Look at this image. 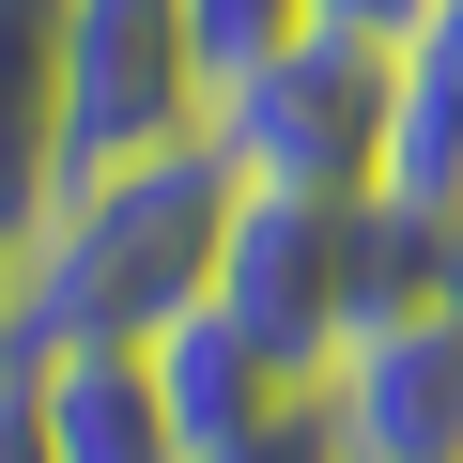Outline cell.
<instances>
[{
  "instance_id": "7c38bea8",
  "label": "cell",
  "mask_w": 463,
  "mask_h": 463,
  "mask_svg": "<svg viewBox=\"0 0 463 463\" xmlns=\"http://www.w3.org/2000/svg\"><path fill=\"white\" fill-rule=\"evenodd\" d=\"M0 463H62V448H47V371H32L16 340H0Z\"/></svg>"
},
{
  "instance_id": "8992f818",
  "label": "cell",
  "mask_w": 463,
  "mask_h": 463,
  "mask_svg": "<svg viewBox=\"0 0 463 463\" xmlns=\"http://www.w3.org/2000/svg\"><path fill=\"white\" fill-rule=\"evenodd\" d=\"M32 371H47V448L62 463H201L139 340H78V355H32Z\"/></svg>"
},
{
  "instance_id": "3957f363",
  "label": "cell",
  "mask_w": 463,
  "mask_h": 463,
  "mask_svg": "<svg viewBox=\"0 0 463 463\" xmlns=\"http://www.w3.org/2000/svg\"><path fill=\"white\" fill-rule=\"evenodd\" d=\"M201 139L232 185H325V201H371L386 155H402V78L371 32H279L263 62H232L201 93Z\"/></svg>"
},
{
  "instance_id": "5bb4252c",
  "label": "cell",
  "mask_w": 463,
  "mask_h": 463,
  "mask_svg": "<svg viewBox=\"0 0 463 463\" xmlns=\"http://www.w3.org/2000/svg\"><path fill=\"white\" fill-rule=\"evenodd\" d=\"M432 294H448V309H463V216H448V263H432Z\"/></svg>"
},
{
  "instance_id": "5b68a950",
  "label": "cell",
  "mask_w": 463,
  "mask_h": 463,
  "mask_svg": "<svg viewBox=\"0 0 463 463\" xmlns=\"http://www.w3.org/2000/svg\"><path fill=\"white\" fill-rule=\"evenodd\" d=\"M325 417H340V463H463V309L448 294L371 309L325 355Z\"/></svg>"
},
{
  "instance_id": "7a4b0ae2",
  "label": "cell",
  "mask_w": 463,
  "mask_h": 463,
  "mask_svg": "<svg viewBox=\"0 0 463 463\" xmlns=\"http://www.w3.org/2000/svg\"><path fill=\"white\" fill-rule=\"evenodd\" d=\"M448 263V216L432 201H325V185H248L216 232V309L248 325L294 386H325V355L371 325V309H417Z\"/></svg>"
},
{
  "instance_id": "52a82bcc",
  "label": "cell",
  "mask_w": 463,
  "mask_h": 463,
  "mask_svg": "<svg viewBox=\"0 0 463 463\" xmlns=\"http://www.w3.org/2000/svg\"><path fill=\"white\" fill-rule=\"evenodd\" d=\"M139 355H155V386H170V417H185V448H232V432H263V417L294 402V371H279V355H263L248 325H232L216 294H201L185 325H155Z\"/></svg>"
},
{
  "instance_id": "30bf717a",
  "label": "cell",
  "mask_w": 463,
  "mask_h": 463,
  "mask_svg": "<svg viewBox=\"0 0 463 463\" xmlns=\"http://www.w3.org/2000/svg\"><path fill=\"white\" fill-rule=\"evenodd\" d=\"M279 32H309V0H185V47H201V93H216L232 62H263Z\"/></svg>"
},
{
  "instance_id": "ba28073f",
  "label": "cell",
  "mask_w": 463,
  "mask_h": 463,
  "mask_svg": "<svg viewBox=\"0 0 463 463\" xmlns=\"http://www.w3.org/2000/svg\"><path fill=\"white\" fill-rule=\"evenodd\" d=\"M62 155V0H0V248L32 232Z\"/></svg>"
},
{
  "instance_id": "8fae6325",
  "label": "cell",
  "mask_w": 463,
  "mask_h": 463,
  "mask_svg": "<svg viewBox=\"0 0 463 463\" xmlns=\"http://www.w3.org/2000/svg\"><path fill=\"white\" fill-rule=\"evenodd\" d=\"M201 463H340V417H325V386H294L263 432H232V448H201Z\"/></svg>"
},
{
  "instance_id": "4fadbf2b",
  "label": "cell",
  "mask_w": 463,
  "mask_h": 463,
  "mask_svg": "<svg viewBox=\"0 0 463 463\" xmlns=\"http://www.w3.org/2000/svg\"><path fill=\"white\" fill-rule=\"evenodd\" d=\"M309 16H325V32H371V47H402V32L432 16V0H309Z\"/></svg>"
},
{
  "instance_id": "6da1fadb",
  "label": "cell",
  "mask_w": 463,
  "mask_h": 463,
  "mask_svg": "<svg viewBox=\"0 0 463 463\" xmlns=\"http://www.w3.org/2000/svg\"><path fill=\"white\" fill-rule=\"evenodd\" d=\"M216 139H155L109 170H62L32 201V232L0 248V340L16 355H78V340H155L216 294V232H232Z\"/></svg>"
},
{
  "instance_id": "277c9868",
  "label": "cell",
  "mask_w": 463,
  "mask_h": 463,
  "mask_svg": "<svg viewBox=\"0 0 463 463\" xmlns=\"http://www.w3.org/2000/svg\"><path fill=\"white\" fill-rule=\"evenodd\" d=\"M201 139V47H185V0H62V170Z\"/></svg>"
},
{
  "instance_id": "9c48e42d",
  "label": "cell",
  "mask_w": 463,
  "mask_h": 463,
  "mask_svg": "<svg viewBox=\"0 0 463 463\" xmlns=\"http://www.w3.org/2000/svg\"><path fill=\"white\" fill-rule=\"evenodd\" d=\"M386 78H402V155H386V201H463V0H432V16L386 47Z\"/></svg>"
}]
</instances>
